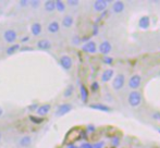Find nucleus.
Returning <instances> with one entry per match:
<instances>
[{"mask_svg":"<svg viewBox=\"0 0 160 148\" xmlns=\"http://www.w3.org/2000/svg\"><path fill=\"white\" fill-rule=\"evenodd\" d=\"M84 132H82L80 129H72L71 131H69V133L67 134L65 136V142L67 143H73V142H76L78 140H80L83 135H84Z\"/></svg>","mask_w":160,"mask_h":148,"instance_id":"f257e3e1","label":"nucleus"},{"mask_svg":"<svg viewBox=\"0 0 160 148\" xmlns=\"http://www.w3.org/2000/svg\"><path fill=\"white\" fill-rule=\"evenodd\" d=\"M128 104H130L131 107L136 108V107H138L142 102V95L139 94V91H131L130 95H128Z\"/></svg>","mask_w":160,"mask_h":148,"instance_id":"f03ea898","label":"nucleus"},{"mask_svg":"<svg viewBox=\"0 0 160 148\" xmlns=\"http://www.w3.org/2000/svg\"><path fill=\"white\" fill-rule=\"evenodd\" d=\"M124 84H125V76H124V74H122V73L118 74V75L114 77V80L112 81V87H113V89H116V91H120V89L124 86Z\"/></svg>","mask_w":160,"mask_h":148,"instance_id":"7ed1b4c3","label":"nucleus"},{"mask_svg":"<svg viewBox=\"0 0 160 148\" xmlns=\"http://www.w3.org/2000/svg\"><path fill=\"white\" fill-rule=\"evenodd\" d=\"M3 39H4V42H8V44H13V42L18 39V33L15 32L14 30H12V28L7 30L6 32L3 33Z\"/></svg>","mask_w":160,"mask_h":148,"instance_id":"20e7f679","label":"nucleus"},{"mask_svg":"<svg viewBox=\"0 0 160 148\" xmlns=\"http://www.w3.org/2000/svg\"><path fill=\"white\" fill-rule=\"evenodd\" d=\"M141 83H142L141 75L134 74V75L131 76V78L128 80V86H130L132 89H134V91H136V89L141 86Z\"/></svg>","mask_w":160,"mask_h":148,"instance_id":"39448f33","label":"nucleus"},{"mask_svg":"<svg viewBox=\"0 0 160 148\" xmlns=\"http://www.w3.org/2000/svg\"><path fill=\"white\" fill-rule=\"evenodd\" d=\"M72 110V105L70 104H62L58 107L57 111H56V116H62L64 114L69 113L70 111Z\"/></svg>","mask_w":160,"mask_h":148,"instance_id":"423d86ee","label":"nucleus"},{"mask_svg":"<svg viewBox=\"0 0 160 148\" xmlns=\"http://www.w3.org/2000/svg\"><path fill=\"white\" fill-rule=\"evenodd\" d=\"M60 64H61V67L64 69V70H70V69L72 68V66H73V61H72L71 57H69V56L64 55L62 56L61 58H60Z\"/></svg>","mask_w":160,"mask_h":148,"instance_id":"0eeeda50","label":"nucleus"},{"mask_svg":"<svg viewBox=\"0 0 160 148\" xmlns=\"http://www.w3.org/2000/svg\"><path fill=\"white\" fill-rule=\"evenodd\" d=\"M108 3H109L108 0H96L94 2V9H95V11H97V12H102L108 7Z\"/></svg>","mask_w":160,"mask_h":148,"instance_id":"6e6552de","label":"nucleus"},{"mask_svg":"<svg viewBox=\"0 0 160 148\" xmlns=\"http://www.w3.org/2000/svg\"><path fill=\"white\" fill-rule=\"evenodd\" d=\"M82 49H83V51H85V52L95 53L96 50H97V47H96L95 42H93V40H89V42H87L86 44L82 47Z\"/></svg>","mask_w":160,"mask_h":148,"instance_id":"1a4fd4ad","label":"nucleus"},{"mask_svg":"<svg viewBox=\"0 0 160 148\" xmlns=\"http://www.w3.org/2000/svg\"><path fill=\"white\" fill-rule=\"evenodd\" d=\"M111 49H112L111 44H110L109 42H107V40H105V42H102L99 45V51H100V53H102V55H108V53L111 51Z\"/></svg>","mask_w":160,"mask_h":148,"instance_id":"9d476101","label":"nucleus"},{"mask_svg":"<svg viewBox=\"0 0 160 148\" xmlns=\"http://www.w3.org/2000/svg\"><path fill=\"white\" fill-rule=\"evenodd\" d=\"M51 46H52V44L48 39H40L37 42V48L42 49V50H49Z\"/></svg>","mask_w":160,"mask_h":148,"instance_id":"9b49d317","label":"nucleus"},{"mask_svg":"<svg viewBox=\"0 0 160 148\" xmlns=\"http://www.w3.org/2000/svg\"><path fill=\"white\" fill-rule=\"evenodd\" d=\"M149 25H150L149 17H147V15H144V17H142L141 19H139L138 26L142 28V30H147V28L149 27Z\"/></svg>","mask_w":160,"mask_h":148,"instance_id":"f8f14e48","label":"nucleus"},{"mask_svg":"<svg viewBox=\"0 0 160 148\" xmlns=\"http://www.w3.org/2000/svg\"><path fill=\"white\" fill-rule=\"evenodd\" d=\"M50 109H51V106H50V105H49V104H45V105H42V106L38 107L37 110H36V112H37L38 116H46V114H48V113H49Z\"/></svg>","mask_w":160,"mask_h":148,"instance_id":"ddd939ff","label":"nucleus"},{"mask_svg":"<svg viewBox=\"0 0 160 148\" xmlns=\"http://www.w3.org/2000/svg\"><path fill=\"white\" fill-rule=\"evenodd\" d=\"M42 24L38 23V22L33 23L32 26H31V32H32V34L34 36H39V35L42 34Z\"/></svg>","mask_w":160,"mask_h":148,"instance_id":"4468645a","label":"nucleus"},{"mask_svg":"<svg viewBox=\"0 0 160 148\" xmlns=\"http://www.w3.org/2000/svg\"><path fill=\"white\" fill-rule=\"evenodd\" d=\"M47 30H48V32L51 33V34H56V33H58L60 31V24L58 23L57 21H52L48 24Z\"/></svg>","mask_w":160,"mask_h":148,"instance_id":"2eb2a0df","label":"nucleus"},{"mask_svg":"<svg viewBox=\"0 0 160 148\" xmlns=\"http://www.w3.org/2000/svg\"><path fill=\"white\" fill-rule=\"evenodd\" d=\"M113 74H114V71L109 69V70H106L105 72L101 74V82L103 83H107L113 77Z\"/></svg>","mask_w":160,"mask_h":148,"instance_id":"dca6fc26","label":"nucleus"},{"mask_svg":"<svg viewBox=\"0 0 160 148\" xmlns=\"http://www.w3.org/2000/svg\"><path fill=\"white\" fill-rule=\"evenodd\" d=\"M73 23H74V20L71 15H65L63 17V20H62V26L65 28L71 27V26L73 25Z\"/></svg>","mask_w":160,"mask_h":148,"instance_id":"f3484780","label":"nucleus"},{"mask_svg":"<svg viewBox=\"0 0 160 148\" xmlns=\"http://www.w3.org/2000/svg\"><path fill=\"white\" fill-rule=\"evenodd\" d=\"M124 3L122 1H116L113 3V7H112V10H113L114 13H121L124 10Z\"/></svg>","mask_w":160,"mask_h":148,"instance_id":"a211bd4d","label":"nucleus"},{"mask_svg":"<svg viewBox=\"0 0 160 148\" xmlns=\"http://www.w3.org/2000/svg\"><path fill=\"white\" fill-rule=\"evenodd\" d=\"M91 108L92 109H95V110H99V111H102V112H109L110 108L106 105H101V104H93L91 105Z\"/></svg>","mask_w":160,"mask_h":148,"instance_id":"6ab92c4d","label":"nucleus"},{"mask_svg":"<svg viewBox=\"0 0 160 148\" xmlns=\"http://www.w3.org/2000/svg\"><path fill=\"white\" fill-rule=\"evenodd\" d=\"M44 7L47 12H53L56 10V2L52 1V0H48V1L45 2Z\"/></svg>","mask_w":160,"mask_h":148,"instance_id":"aec40b11","label":"nucleus"},{"mask_svg":"<svg viewBox=\"0 0 160 148\" xmlns=\"http://www.w3.org/2000/svg\"><path fill=\"white\" fill-rule=\"evenodd\" d=\"M31 143H32V138H31V136L25 135L20 140L19 144H20V146H22V147H28L31 145Z\"/></svg>","mask_w":160,"mask_h":148,"instance_id":"412c9836","label":"nucleus"},{"mask_svg":"<svg viewBox=\"0 0 160 148\" xmlns=\"http://www.w3.org/2000/svg\"><path fill=\"white\" fill-rule=\"evenodd\" d=\"M80 93H81V98H82V100L84 102H86L87 99H88V91H87L84 85H81L80 86Z\"/></svg>","mask_w":160,"mask_h":148,"instance_id":"4be33fe9","label":"nucleus"},{"mask_svg":"<svg viewBox=\"0 0 160 148\" xmlns=\"http://www.w3.org/2000/svg\"><path fill=\"white\" fill-rule=\"evenodd\" d=\"M56 2V9H57L59 12H64L65 11V3L63 1H61V0H57Z\"/></svg>","mask_w":160,"mask_h":148,"instance_id":"5701e85b","label":"nucleus"},{"mask_svg":"<svg viewBox=\"0 0 160 148\" xmlns=\"http://www.w3.org/2000/svg\"><path fill=\"white\" fill-rule=\"evenodd\" d=\"M20 49V45L19 44H14L12 45V46H10L8 49H7V55H13V53L15 52V51H18Z\"/></svg>","mask_w":160,"mask_h":148,"instance_id":"b1692460","label":"nucleus"},{"mask_svg":"<svg viewBox=\"0 0 160 148\" xmlns=\"http://www.w3.org/2000/svg\"><path fill=\"white\" fill-rule=\"evenodd\" d=\"M73 91H74V86L73 85H69V86L67 87V89L64 91V94H63L64 97L68 98V97H70V96H72Z\"/></svg>","mask_w":160,"mask_h":148,"instance_id":"393cba45","label":"nucleus"},{"mask_svg":"<svg viewBox=\"0 0 160 148\" xmlns=\"http://www.w3.org/2000/svg\"><path fill=\"white\" fill-rule=\"evenodd\" d=\"M78 3H80V1H78V0H69L68 1V4L71 7H76L78 6Z\"/></svg>","mask_w":160,"mask_h":148,"instance_id":"a878e982","label":"nucleus"},{"mask_svg":"<svg viewBox=\"0 0 160 148\" xmlns=\"http://www.w3.org/2000/svg\"><path fill=\"white\" fill-rule=\"evenodd\" d=\"M98 88H99V84L97 82H94L93 84H92V86H91L92 91H98Z\"/></svg>","mask_w":160,"mask_h":148,"instance_id":"bb28decb","label":"nucleus"},{"mask_svg":"<svg viewBox=\"0 0 160 148\" xmlns=\"http://www.w3.org/2000/svg\"><path fill=\"white\" fill-rule=\"evenodd\" d=\"M30 4L33 7V8H37V7L40 4V1L39 0H33V1H30Z\"/></svg>","mask_w":160,"mask_h":148,"instance_id":"cd10ccee","label":"nucleus"},{"mask_svg":"<svg viewBox=\"0 0 160 148\" xmlns=\"http://www.w3.org/2000/svg\"><path fill=\"white\" fill-rule=\"evenodd\" d=\"M93 146H92V148H102L103 147V142H98V143H95V144H92Z\"/></svg>","mask_w":160,"mask_h":148,"instance_id":"c85d7f7f","label":"nucleus"},{"mask_svg":"<svg viewBox=\"0 0 160 148\" xmlns=\"http://www.w3.org/2000/svg\"><path fill=\"white\" fill-rule=\"evenodd\" d=\"M103 62H105L106 64H112V62H113V59L110 57H105V59H103Z\"/></svg>","mask_w":160,"mask_h":148,"instance_id":"c756f323","label":"nucleus"},{"mask_svg":"<svg viewBox=\"0 0 160 148\" xmlns=\"http://www.w3.org/2000/svg\"><path fill=\"white\" fill-rule=\"evenodd\" d=\"M19 4L21 7H28L30 4V1H28V0H21V1H19Z\"/></svg>","mask_w":160,"mask_h":148,"instance_id":"7c9ffc66","label":"nucleus"},{"mask_svg":"<svg viewBox=\"0 0 160 148\" xmlns=\"http://www.w3.org/2000/svg\"><path fill=\"white\" fill-rule=\"evenodd\" d=\"M92 146H93V145H92L91 143H83L80 148H92Z\"/></svg>","mask_w":160,"mask_h":148,"instance_id":"2f4dec72","label":"nucleus"},{"mask_svg":"<svg viewBox=\"0 0 160 148\" xmlns=\"http://www.w3.org/2000/svg\"><path fill=\"white\" fill-rule=\"evenodd\" d=\"M152 116L155 120H160V112H155V113H152Z\"/></svg>","mask_w":160,"mask_h":148,"instance_id":"473e14b6","label":"nucleus"},{"mask_svg":"<svg viewBox=\"0 0 160 148\" xmlns=\"http://www.w3.org/2000/svg\"><path fill=\"white\" fill-rule=\"evenodd\" d=\"M80 42H81L80 38H78V36H74V38H73V44H78Z\"/></svg>","mask_w":160,"mask_h":148,"instance_id":"72a5a7b5","label":"nucleus"},{"mask_svg":"<svg viewBox=\"0 0 160 148\" xmlns=\"http://www.w3.org/2000/svg\"><path fill=\"white\" fill-rule=\"evenodd\" d=\"M112 144H113L114 146L119 145V138H118V137H114V138H113V143H112Z\"/></svg>","mask_w":160,"mask_h":148,"instance_id":"f704fd0d","label":"nucleus"},{"mask_svg":"<svg viewBox=\"0 0 160 148\" xmlns=\"http://www.w3.org/2000/svg\"><path fill=\"white\" fill-rule=\"evenodd\" d=\"M30 40V37L28 36H25L24 38H22V42H28Z\"/></svg>","mask_w":160,"mask_h":148,"instance_id":"c9c22d12","label":"nucleus"},{"mask_svg":"<svg viewBox=\"0 0 160 148\" xmlns=\"http://www.w3.org/2000/svg\"><path fill=\"white\" fill-rule=\"evenodd\" d=\"M88 130H89V131H94V130H95V127H94L93 125H89V126H88Z\"/></svg>","mask_w":160,"mask_h":148,"instance_id":"e433bc0d","label":"nucleus"},{"mask_svg":"<svg viewBox=\"0 0 160 148\" xmlns=\"http://www.w3.org/2000/svg\"><path fill=\"white\" fill-rule=\"evenodd\" d=\"M68 148H78V147H76L75 145L71 144V145H69V146H68Z\"/></svg>","mask_w":160,"mask_h":148,"instance_id":"4c0bfd02","label":"nucleus"},{"mask_svg":"<svg viewBox=\"0 0 160 148\" xmlns=\"http://www.w3.org/2000/svg\"><path fill=\"white\" fill-rule=\"evenodd\" d=\"M2 114H3V109H2L1 107H0V116H1Z\"/></svg>","mask_w":160,"mask_h":148,"instance_id":"58836bf2","label":"nucleus"},{"mask_svg":"<svg viewBox=\"0 0 160 148\" xmlns=\"http://www.w3.org/2000/svg\"><path fill=\"white\" fill-rule=\"evenodd\" d=\"M1 138H2V135H1V133H0V141H1Z\"/></svg>","mask_w":160,"mask_h":148,"instance_id":"ea45409f","label":"nucleus"},{"mask_svg":"<svg viewBox=\"0 0 160 148\" xmlns=\"http://www.w3.org/2000/svg\"><path fill=\"white\" fill-rule=\"evenodd\" d=\"M159 132H160V130H159Z\"/></svg>","mask_w":160,"mask_h":148,"instance_id":"a19ab883","label":"nucleus"}]
</instances>
